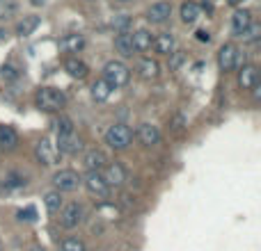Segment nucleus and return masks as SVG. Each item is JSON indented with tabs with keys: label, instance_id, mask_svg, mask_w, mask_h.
Here are the masks:
<instances>
[{
	"label": "nucleus",
	"instance_id": "b1692460",
	"mask_svg": "<svg viewBox=\"0 0 261 251\" xmlns=\"http://www.w3.org/2000/svg\"><path fill=\"white\" fill-rule=\"evenodd\" d=\"M64 53H81L85 48V37L83 35H67L62 41H60Z\"/></svg>",
	"mask_w": 261,
	"mask_h": 251
},
{
	"label": "nucleus",
	"instance_id": "393cba45",
	"mask_svg": "<svg viewBox=\"0 0 261 251\" xmlns=\"http://www.w3.org/2000/svg\"><path fill=\"white\" fill-rule=\"evenodd\" d=\"M110 94H113V87H110L108 82L103 80V78H99V80L92 85V99H94L96 103H103V101H108Z\"/></svg>",
	"mask_w": 261,
	"mask_h": 251
},
{
	"label": "nucleus",
	"instance_id": "58836bf2",
	"mask_svg": "<svg viewBox=\"0 0 261 251\" xmlns=\"http://www.w3.org/2000/svg\"><path fill=\"white\" fill-rule=\"evenodd\" d=\"M117 3H130V0H117Z\"/></svg>",
	"mask_w": 261,
	"mask_h": 251
},
{
	"label": "nucleus",
	"instance_id": "e433bc0d",
	"mask_svg": "<svg viewBox=\"0 0 261 251\" xmlns=\"http://www.w3.org/2000/svg\"><path fill=\"white\" fill-rule=\"evenodd\" d=\"M5 39V30H3V27H0V41H3Z\"/></svg>",
	"mask_w": 261,
	"mask_h": 251
},
{
	"label": "nucleus",
	"instance_id": "1a4fd4ad",
	"mask_svg": "<svg viewBox=\"0 0 261 251\" xmlns=\"http://www.w3.org/2000/svg\"><path fill=\"white\" fill-rule=\"evenodd\" d=\"M236 64H239V48L234 44H225L218 50V67L222 71H234Z\"/></svg>",
	"mask_w": 261,
	"mask_h": 251
},
{
	"label": "nucleus",
	"instance_id": "412c9836",
	"mask_svg": "<svg viewBox=\"0 0 261 251\" xmlns=\"http://www.w3.org/2000/svg\"><path fill=\"white\" fill-rule=\"evenodd\" d=\"M115 48H117V53L122 55V57H130V55L135 53L133 48V37H130V32H119L117 37H115Z\"/></svg>",
	"mask_w": 261,
	"mask_h": 251
},
{
	"label": "nucleus",
	"instance_id": "20e7f679",
	"mask_svg": "<svg viewBox=\"0 0 261 251\" xmlns=\"http://www.w3.org/2000/svg\"><path fill=\"white\" fill-rule=\"evenodd\" d=\"M60 226L62 229H76V226L83 224V217H85V210H83L81 203H67L64 208H60Z\"/></svg>",
	"mask_w": 261,
	"mask_h": 251
},
{
	"label": "nucleus",
	"instance_id": "dca6fc26",
	"mask_svg": "<svg viewBox=\"0 0 261 251\" xmlns=\"http://www.w3.org/2000/svg\"><path fill=\"white\" fill-rule=\"evenodd\" d=\"M257 80H259V71H257V67H252V64H245V67L239 71L241 89H254V87H257Z\"/></svg>",
	"mask_w": 261,
	"mask_h": 251
},
{
	"label": "nucleus",
	"instance_id": "0eeeda50",
	"mask_svg": "<svg viewBox=\"0 0 261 251\" xmlns=\"http://www.w3.org/2000/svg\"><path fill=\"white\" fill-rule=\"evenodd\" d=\"M83 183H85L87 192H90L92 197H96V199H106L110 194V187H108V183L103 180L101 171H87V176L83 178Z\"/></svg>",
	"mask_w": 261,
	"mask_h": 251
},
{
	"label": "nucleus",
	"instance_id": "4468645a",
	"mask_svg": "<svg viewBox=\"0 0 261 251\" xmlns=\"http://www.w3.org/2000/svg\"><path fill=\"white\" fill-rule=\"evenodd\" d=\"M138 137L144 146H153V144L161 142V130H158V125H153V123H140Z\"/></svg>",
	"mask_w": 261,
	"mask_h": 251
},
{
	"label": "nucleus",
	"instance_id": "f257e3e1",
	"mask_svg": "<svg viewBox=\"0 0 261 251\" xmlns=\"http://www.w3.org/2000/svg\"><path fill=\"white\" fill-rule=\"evenodd\" d=\"M35 103L44 112H58V110H62L67 105V96L62 91L53 89V87H41L35 94Z\"/></svg>",
	"mask_w": 261,
	"mask_h": 251
},
{
	"label": "nucleus",
	"instance_id": "cd10ccee",
	"mask_svg": "<svg viewBox=\"0 0 261 251\" xmlns=\"http://www.w3.org/2000/svg\"><path fill=\"white\" fill-rule=\"evenodd\" d=\"M60 251H87V247L83 240L67 238V240H62V244H60Z\"/></svg>",
	"mask_w": 261,
	"mask_h": 251
},
{
	"label": "nucleus",
	"instance_id": "c85d7f7f",
	"mask_svg": "<svg viewBox=\"0 0 261 251\" xmlns=\"http://www.w3.org/2000/svg\"><path fill=\"white\" fill-rule=\"evenodd\" d=\"M58 135H69V133H73V121L69 117H60L58 119Z\"/></svg>",
	"mask_w": 261,
	"mask_h": 251
},
{
	"label": "nucleus",
	"instance_id": "6ab92c4d",
	"mask_svg": "<svg viewBox=\"0 0 261 251\" xmlns=\"http://www.w3.org/2000/svg\"><path fill=\"white\" fill-rule=\"evenodd\" d=\"M153 50H156L158 55H172L174 53V35H170V32H163V35L153 37Z\"/></svg>",
	"mask_w": 261,
	"mask_h": 251
},
{
	"label": "nucleus",
	"instance_id": "bb28decb",
	"mask_svg": "<svg viewBox=\"0 0 261 251\" xmlns=\"http://www.w3.org/2000/svg\"><path fill=\"white\" fill-rule=\"evenodd\" d=\"M44 203H46V210H48L50 215H55V212L62 208V192H58V190H55V192H48L44 197Z\"/></svg>",
	"mask_w": 261,
	"mask_h": 251
},
{
	"label": "nucleus",
	"instance_id": "a211bd4d",
	"mask_svg": "<svg viewBox=\"0 0 261 251\" xmlns=\"http://www.w3.org/2000/svg\"><path fill=\"white\" fill-rule=\"evenodd\" d=\"M85 167L87 171H101L106 165H108V158H106L103 151H99V148H92V151L85 153Z\"/></svg>",
	"mask_w": 261,
	"mask_h": 251
},
{
	"label": "nucleus",
	"instance_id": "c756f323",
	"mask_svg": "<svg viewBox=\"0 0 261 251\" xmlns=\"http://www.w3.org/2000/svg\"><path fill=\"white\" fill-rule=\"evenodd\" d=\"M25 185V178L18 174H7V178H5V187H23Z\"/></svg>",
	"mask_w": 261,
	"mask_h": 251
},
{
	"label": "nucleus",
	"instance_id": "2f4dec72",
	"mask_svg": "<svg viewBox=\"0 0 261 251\" xmlns=\"http://www.w3.org/2000/svg\"><path fill=\"white\" fill-rule=\"evenodd\" d=\"M18 219L21 222H35L37 219V210L32 206H28L25 210H18Z\"/></svg>",
	"mask_w": 261,
	"mask_h": 251
},
{
	"label": "nucleus",
	"instance_id": "7c9ffc66",
	"mask_svg": "<svg viewBox=\"0 0 261 251\" xmlns=\"http://www.w3.org/2000/svg\"><path fill=\"white\" fill-rule=\"evenodd\" d=\"M0 76H3L7 82H12L18 78V71H16V67H12V64H5V67L0 69Z\"/></svg>",
	"mask_w": 261,
	"mask_h": 251
},
{
	"label": "nucleus",
	"instance_id": "c9c22d12",
	"mask_svg": "<svg viewBox=\"0 0 261 251\" xmlns=\"http://www.w3.org/2000/svg\"><path fill=\"white\" fill-rule=\"evenodd\" d=\"M30 3L35 5V7H39V5H46V3H48V0H30Z\"/></svg>",
	"mask_w": 261,
	"mask_h": 251
},
{
	"label": "nucleus",
	"instance_id": "473e14b6",
	"mask_svg": "<svg viewBox=\"0 0 261 251\" xmlns=\"http://www.w3.org/2000/svg\"><path fill=\"white\" fill-rule=\"evenodd\" d=\"M259 30H261V27H259V25H254V23H252V25H250L248 30H245L241 37H245V39H248V41H254V39H257V37H259Z\"/></svg>",
	"mask_w": 261,
	"mask_h": 251
},
{
	"label": "nucleus",
	"instance_id": "f03ea898",
	"mask_svg": "<svg viewBox=\"0 0 261 251\" xmlns=\"http://www.w3.org/2000/svg\"><path fill=\"white\" fill-rule=\"evenodd\" d=\"M130 78V71L128 67L124 62H119V59H110V62H106L103 67V80L108 82L113 89H117V87H124L128 82Z\"/></svg>",
	"mask_w": 261,
	"mask_h": 251
},
{
	"label": "nucleus",
	"instance_id": "ea45409f",
	"mask_svg": "<svg viewBox=\"0 0 261 251\" xmlns=\"http://www.w3.org/2000/svg\"><path fill=\"white\" fill-rule=\"evenodd\" d=\"M213 3H216V0H213Z\"/></svg>",
	"mask_w": 261,
	"mask_h": 251
},
{
	"label": "nucleus",
	"instance_id": "4c0bfd02",
	"mask_svg": "<svg viewBox=\"0 0 261 251\" xmlns=\"http://www.w3.org/2000/svg\"><path fill=\"white\" fill-rule=\"evenodd\" d=\"M229 3H231V5H236V3H241V0H229Z\"/></svg>",
	"mask_w": 261,
	"mask_h": 251
},
{
	"label": "nucleus",
	"instance_id": "5701e85b",
	"mask_svg": "<svg viewBox=\"0 0 261 251\" xmlns=\"http://www.w3.org/2000/svg\"><path fill=\"white\" fill-rule=\"evenodd\" d=\"M39 23H41V18L35 16V14H30V16H23V21H18V25H16V35L18 37H30L32 32L39 27Z\"/></svg>",
	"mask_w": 261,
	"mask_h": 251
},
{
	"label": "nucleus",
	"instance_id": "2eb2a0df",
	"mask_svg": "<svg viewBox=\"0 0 261 251\" xmlns=\"http://www.w3.org/2000/svg\"><path fill=\"white\" fill-rule=\"evenodd\" d=\"M179 16L186 25H193V23H197L199 16H202V7H199L197 3H193V0H186L179 9Z\"/></svg>",
	"mask_w": 261,
	"mask_h": 251
},
{
	"label": "nucleus",
	"instance_id": "423d86ee",
	"mask_svg": "<svg viewBox=\"0 0 261 251\" xmlns=\"http://www.w3.org/2000/svg\"><path fill=\"white\" fill-rule=\"evenodd\" d=\"M53 185L58 192H73L81 185V176L73 169H60L53 174Z\"/></svg>",
	"mask_w": 261,
	"mask_h": 251
},
{
	"label": "nucleus",
	"instance_id": "9d476101",
	"mask_svg": "<svg viewBox=\"0 0 261 251\" xmlns=\"http://www.w3.org/2000/svg\"><path fill=\"white\" fill-rule=\"evenodd\" d=\"M58 151L67 153V155H76V153L83 151V142L76 135V130L69 135H58Z\"/></svg>",
	"mask_w": 261,
	"mask_h": 251
},
{
	"label": "nucleus",
	"instance_id": "4be33fe9",
	"mask_svg": "<svg viewBox=\"0 0 261 251\" xmlns=\"http://www.w3.org/2000/svg\"><path fill=\"white\" fill-rule=\"evenodd\" d=\"M18 146V135L12 125H0V148L14 151Z\"/></svg>",
	"mask_w": 261,
	"mask_h": 251
},
{
	"label": "nucleus",
	"instance_id": "7ed1b4c3",
	"mask_svg": "<svg viewBox=\"0 0 261 251\" xmlns=\"http://www.w3.org/2000/svg\"><path fill=\"white\" fill-rule=\"evenodd\" d=\"M130 139H133V133H130V128L124 123H115L106 130V144H108L110 148H115V151L128 148Z\"/></svg>",
	"mask_w": 261,
	"mask_h": 251
},
{
	"label": "nucleus",
	"instance_id": "f8f14e48",
	"mask_svg": "<svg viewBox=\"0 0 261 251\" xmlns=\"http://www.w3.org/2000/svg\"><path fill=\"white\" fill-rule=\"evenodd\" d=\"M250 25H252V14L248 9H236L234 16H231V30H234V35L241 37Z\"/></svg>",
	"mask_w": 261,
	"mask_h": 251
},
{
	"label": "nucleus",
	"instance_id": "ddd939ff",
	"mask_svg": "<svg viewBox=\"0 0 261 251\" xmlns=\"http://www.w3.org/2000/svg\"><path fill=\"white\" fill-rule=\"evenodd\" d=\"M138 73H140V78H144V80H156V78L161 76V64L151 57H142L138 62Z\"/></svg>",
	"mask_w": 261,
	"mask_h": 251
},
{
	"label": "nucleus",
	"instance_id": "f704fd0d",
	"mask_svg": "<svg viewBox=\"0 0 261 251\" xmlns=\"http://www.w3.org/2000/svg\"><path fill=\"white\" fill-rule=\"evenodd\" d=\"M197 39L199 41H206V44H208V41H211V35H208L206 30H197Z\"/></svg>",
	"mask_w": 261,
	"mask_h": 251
},
{
	"label": "nucleus",
	"instance_id": "9b49d317",
	"mask_svg": "<svg viewBox=\"0 0 261 251\" xmlns=\"http://www.w3.org/2000/svg\"><path fill=\"white\" fill-rule=\"evenodd\" d=\"M170 14H172V5L170 3H153L151 7L147 9V21L161 25V23H165L167 18H170Z\"/></svg>",
	"mask_w": 261,
	"mask_h": 251
},
{
	"label": "nucleus",
	"instance_id": "72a5a7b5",
	"mask_svg": "<svg viewBox=\"0 0 261 251\" xmlns=\"http://www.w3.org/2000/svg\"><path fill=\"white\" fill-rule=\"evenodd\" d=\"M128 21H130V18H128V16H124V18H119V21H115V25L119 27V32H124V27L128 25Z\"/></svg>",
	"mask_w": 261,
	"mask_h": 251
},
{
	"label": "nucleus",
	"instance_id": "39448f33",
	"mask_svg": "<svg viewBox=\"0 0 261 251\" xmlns=\"http://www.w3.org/2000/svg\"><path fill=\"white\" fill-rule=\"evenodd\" d=\"M35 155H37V160H39V165H44V167H53V165H58V158H60V151H58V146H55L50 139H39L37 142V146H35Z\"/></svg>",
	"mask_w": 261,
	"mask_h": 251
},
{
	"label": "nucleus",
	"instance_id": "f3484780",
	"mask_svg": "<svg viewBox=\"0 0 261 251\" xmlns=\"http://www.w3.org/2000/svg\"><path fill=\"white\" fill-rule=\"evenodd\" d=\"M130 37H133V48L138 50V53H147V50L153 46V35L149 30H144V27L130 32Z\"/></svg>",
	"mask_w": 261,
	"mask_h": 251
},
{
	"label": "nucleus",
	"instance_id": "a878e982",
	"mask_svg": "<svg viewBox=\"0 0 261 251\" xmlns=\"http://www.w3.org/2000/svg\"><path fill=\"white\" fill-rule=\"evenodd\" d=\"M18 14V0H0V21H9Z\"/></svg>",
	"mask_w": 261,
	"mask_h": 251
},
{
	"label": "nucleus",
	"instance_id": "6e6552de",
	"mask_svg": "<svg viewBox=\"0 0 261 251\" xmlns=\"http://www.w3.org/2000/svg\"><path fill=\"white\" fill-rule=\"evenodd\" d=\"M101 176H103V180L108 183V187H122V185L128 180L126 169H124L119 162H110V165H106L103 169H101Z\"/></svg>",
	"mask_w": 261,
	"mask_h": 251
},
{
	"label": "nucleus",
	"instance_id": "aec40b11",
	"mask_svg": "<svg viewBox=\"0 0 261 251\" xmlns=\"http://www.w3.org/2000/svg\"><path fill=\"white\" fill-rule=\"evenodd\" d=\"M64 71H67L71 78H76V80H83V78H87L90 69H87V64L83 62V59H78V57H69L67 62H64Z\"/></svg>",
	"mask_w": 261,
	"mask_h": 251
}]
</instances>
